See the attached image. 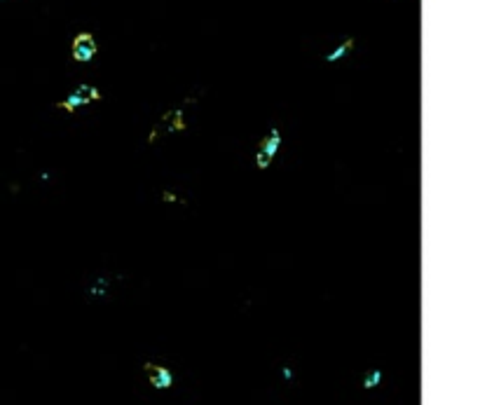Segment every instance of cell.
<instances>
[{
  "label": "cell",
  "mask_w": 480,
  "mask_h": 405,
  "mask_svg": "<svg viewBox=\"0 0 480 405\" xmlns=\"http://www.w3.org/2000/svg\"><path fill=\"white\" fill-rule=\"evenodd\" d=\"M281 145H284V133H281V129L279 127H269L267 133L260 139L258 150H255V157H253L255 169H258V171H267L269 166L274 164L277 155H279Z\"/></svg>",
  "instance_id": "1"
},
{
  "label": "cell",
  "mask_w": 480,
  "mask_h": 405,
  "mask_svg": "<svg viewBox=\"0 0 480 405\" xmlns=\"http://www.w3.org/2000/svg\"><path fill=\"white\" fill-rule=\"evenodd\" d=\"M101 98H104V94H101V89H98V87L82 82V85L75 87V89L71 91L66 98L56 101L54 108L63 110V113H68V115H73L78 108H85V106H89V103H98Z\"/></svg>",
  "instance_id": "2"
},
{
  "label": "cell",
  "mask_w": 480,
  "mask_h": 405,
  "mask_svg": "<svg viewBox=\"0 0 480 405\" xmlns=\"http://www.w3.org/2000/svg\"><path fill=\"white\" fill-rule=\"evenodd\" d=\"M96 54H98L96 38L91 36L89 30H80L78 36L73 38V43H71V56H73V61H78V63H89Z\"/></svg>",
  "instance_id": "3"
},
{
  "label": "cell",
  "mask_w": 480,
  "mask_h": 405,
  "mask_svg": "<svg viewBox=\"0 0 480 405\" xmlns=\"http://www.w3.org/2000/svg\"><path fill=\"white\" fill-rule=\"evenodd\" d=\"M146 370L148 375H150V382L155 389H169L171 382H174V377H171L169 368H164V365H155V363H146Z\"/></svg>",
  "instance_id": "4"
},
{
  "label": "cell",
  "mask_w": 480,
  "mask_h": 405,
  "mask_svg": "<svg viewBox=\"0 0 480 405\" xmlns=\"http://www.w3.org/2000/svg\"><path fill=\"white\" fill-rule=\"evenodd\" d=\"M159 124H166V131L169 133H178L188 129V122H185V108H174L169 110Z\"/></svg>",
  "instance_id": "5"
},
{
  "label": "cell",
  "mask_w": 480,
  "mask_h": 405,
  "mask_svg": "<svg viewBox=\"0 0 480 405\" xmlns=\"http://www.w3.org/2000/svg\"><path fill=\"white\" fill-rule=\"evenodd\" d=\"M354 47H356V38H347V40H342V43L337 45L335 49H330V52L323 56V59H326V63H337V61L345 59V56L349 54Z\"/></svg>",
  "instance_id": "6"
},
{
  "label": "cell",
  "mask_w": 480,
  "mask_h": 405,
  "mask_svg": "<svg viewBox=\"0 0 480 405\" xmlns=\"http://www.w3.org/2000/svg\"><path fill=\"white\" fill-rule=\"evenodd\" d=\"M159 197H162V201H164V204H171V206H185V204H188V199H185V197H181L178 192H174V190H162V194H159Z\"/></svg>",
  "instance_id": "7"
},
{
  "label": "cell",
  "mask_w": 480,
  "mask_h": 405,
  "mask_svg": "<svg viewBox=\"0 0 480 405\" xmlns=\"http://www.w3.org/2000/svg\"><path fill=\"white\" fill-rule=\"evenodd\" d=\"M159 136H162V124H155L150 129V133H148V145H155L159 141Z\"/></svg>",
  "instance_id": "8"
},
{
  "label": "cell",
  "mask_w": 480,
  "mask_h": 405,
  "mask_svg": "<svg viewBox=\"0 0 480 405\" xmlns=\"http://www.w3.org/2000/svg\"><path fill=\"white\" fill-rule=\"evenodd\" d=\"M380 380H382V375H380V373L375 370V373H370V375L365 377V387H375V384H377Z\"/></svg>",
  "instance_id": "9"
},
{
  "label": "cell",
  "mask_w": 480,
  "mask_h": 405,
  "mask_svg": "<svg viewBox=\"0 0 480 405\" xmlns=\"http://www.w3.org/2000/svg\"><path fill=\"white\" fill-rule=\"evenodd\" d=\"M0 3H3V0H0Z\"/></svg>",
  "instance_id": "10"
}]
</instances>
